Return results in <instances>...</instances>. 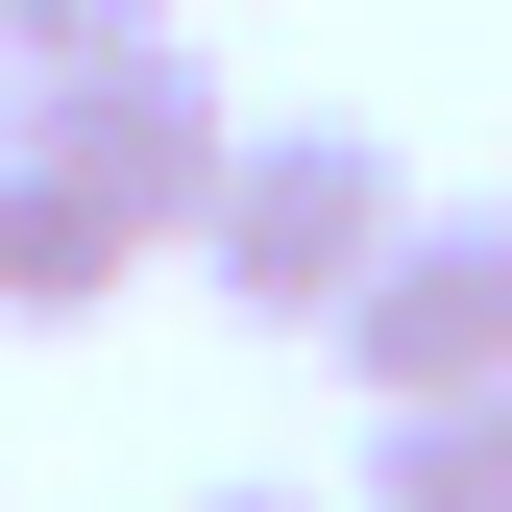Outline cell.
Listing matches in <instances>:
<instances>
[{"mask_svg":"<svg viewBox=\"0 0 512 512\" xmlns=\"http://www.w3.org/2000/svg\"><path fill=\"white\" fill-rule=\"evenodd\" d=\"M391 220H415V171L366 147V122H244V171H220V220H196V269L220 317H269V342H317L366 269H391Z\"/></svg>","mask_w":512,"mask_h":512,"instance_id":"6da1fadb","label":"cell"},{"mask_svg":"<svg viewBox=\"0 0 512 512\" xmlns=\"http://www.w3.org/2000/svg\"><path fill=\"white\" fill-rule=\"evenodd\" d=\"M25 147H49V171H98L147 244H196V220H220V171H244V98L196 74V25H147V49H98V74H25Z\"/></svg>","mask_w":512,"mask_h":512,"instance_id":"7a4b0ae2","label":"cell"},{"mask_svg":"<svg viewBox=\"0 0 512 512\" xmlns=\"http://www.w3.org/2000/svg\"><path fill=\"white\" fill-rule=\"evenodd\" d=\"M317 342H342L366 415H415V391H512V196H415L391 269L317 317Z\"/></svg>","mask_w":512,"mask_h":512,"instance_id":"3957f363","label":"cell"},{"mask_svg":"<svg viewBox=\"0 0 512 512\" xmlns=\"http://www.w3.org/2000/svg\"><path fill=\"white\" fill-rule=\"evenodd\" d=\"M147 269V220L98 196V171H49V147H0V317H25V342H74V317Z\"/></svg>","mask_w":512,"mask_h":512,"instance_id":"277c9868","label":"cell"},{"mask_svg":"<svg viewBox=\"0 0 512 512\" xmlns=\"http://www.w3.org/2000/svg\"><path fill=\"white\" fill-rule=\"evenodd\" d=\"M366 512H512V391H415V415H366Z\"/></svg>","mask_w":512,"mask_h":512,"instance_id":"5b68a950","label":"cell"},{"mask_svg":"<svg viewBox=\"0 0 512 512\" xmlns=\"http://www.w3.org/2000/svg\"><path fill=\"white\" fill-rule=\"evenodd\" d=\"M171 0H0V49H25V74H98V49H147Z\"/></svg>","mask_w":512,"mask_h":512,"instance_id":"8992f818","label":"cell"},{"mask_svg":"<svg viewBox=\"0 0 512 512\" xmlns=\"http://www.w3.org/2000/svg\"><path fill=\"white\" fill-rule=\"evenodd\" d=\"M196 512H317V488H196Z\"/></svg>","mask_w":512,"mask_h":512,"instance_id":"52a82bcc","label":"cell"},{"mask_svg":"<svg viewBox=\"0 0 512 512\" xmlns=\"http://www.w3.org/2000/svg\"><path fill=\"white\" fill-rule=\"evenodd\" d=\"M0 147H25V49H0Z\"/></svg>","mask_w":512,"mask_h":512,"instance_id":"ba28073f","label":"cell"}]
</instances>
